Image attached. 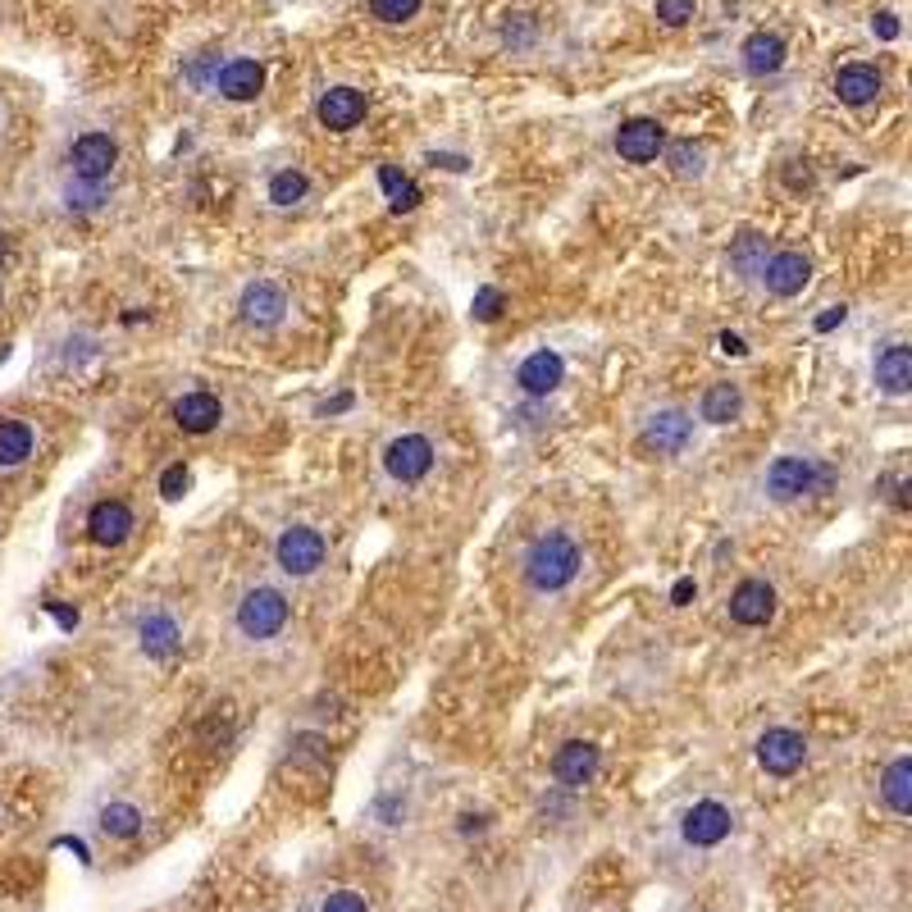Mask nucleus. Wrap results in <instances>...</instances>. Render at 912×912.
<instances>
[{"label": "nucleus", "instance_id": "obj_10", "mask_svg": "<svg viewBox=\"0 0 912 912\" xmlns=\"http://www.w3.org/2000/svg\"><path fill=\"white\" fill-rule=\"evenodd\" d=\"M666 151V128L657 119H626L616 128V156L630 165H648Z\"/></svg>", "mask_w": 912, "mask_h": 912}, {"label": "nucleus", "instance_id": "obj_36", "mask_svg": "<svg viewBox=\"0 0 912 912\" xmlns=\"http://www.w3.org/2000/svg\"><path fill=\"white\" fill-rule=\"evenodd\" d=\"M530 37H535V23L524 19V14H516V23H507V28H502V41H507V46H524Z\"/></svg>", "mask_w": 912, "mask_h": 912}, {"label": "nucleus", "instance_id": "obj_11", "mask_svg": "<svg viewBox=\"0 0 912 912\" xmlns=\"http://www.w3.org/2000/svg\"><path fill=\"white\" fill-rule=\"evenodd\" d=\"M370 110V96L356 91V87H328L320 96V106H315V119L328 128V133H352Z\"/></svg>", "mask_w": 912, "mask_h": 912}, {"label": "nucleus", "instance_id": "obj_29", "mask_svg": "<svg viewBox=\"0 0 912 912\" xmlns=\"http://www.w3.org/2000/svg\"><path fill=\"white\" fill-rule=\"evenodd\" d=\"M766 237H757V233H744V237H735V247H730V269L739 274V278H757L762 274V265H766Z\"/></svg>", "mask_w": 912, "mask_h": 912}, {"label": "nucleus", "instance_id": "obj_3", "mask_svg": "<svg viewBox=\"0 0 912 912\" xmlns=\"http://www.w3.org/2000/svg\"><path fill=\"white\" fill-rule=\"evenodd\" d=\"M115 165H119V141L110 133H82L69 147V174L87 192H101L115 178Z\"/></svg>", "mask_w": 912, "mask_h": 912}, {"label": "nucleus", "instance_id": "obj_23", "mask_svg": "<svg viewBox=\"0 0 912 912\" xmlns=\"http://www.w3.org/2000/svg\"><path fill=\"white\" fill-rule=\"evenodd\" d=\"M96 831H101L106 840H137L141 831H147V817H141V807L137 803H106L101 812H96Z\"/></svg>", "mask_w": 912, "mask_h": 912}, {"label": "nucleus", "instance_id": "obj_38", "mask_svg": "<svg viewBox=\"0 0 912 912\" xmlns=\"http://www.w3.org/2000/svg\"><path fill=\"white\" fill-rule=\"evenodd\" d=\"M215 73H219V56H202L197 65H192V82H197V87L215 82Z\"/></svg>", "mask_w": 912, "mask_h": 912}, {"label": "nucleus", "instance_id": "obj_4", "mask_svg": "<svg viewBox=\"0 0 912 912\" xmlns=\"http://www.w3.org/2000/svg\"><path fill=\"white\" fill-rule=\"evenodd\" d=\"M283 626H287V598L278 589L256 585V589L243 594V602H237V630H243L247 639L265 644V639L283 635Z\"/></svg>", "mask_w": 912, "mask_h": 912}, {"label": "nucleus", "instance_id": "obj_42", "mask_svg": "<svg viewBox=\"0 0 912 912\" xmlns=\"http://www.w3.org/2000/svg\"><path fill=\"white\" fill-rule=\"evenodd\" d=\"M670 598H676V602L685 607V602L694 598V580H680V585H676V594H670Z\"/></svg>", "mask_w": 912, "mask_h": 912}, {"label": "nucleus", "instance_id": "obj_7", "mask_svg": "<svg viewBox=\"0 0 912 912\" xmlns=\"http://www.w3.org/2000/svg\"><path fill=\"white\" fill-rule=\"evenodd\" d=\"M434 461H439V452L424 434H402L383 448V470H389V479H398V484H420V479L434 470Z\"/></svg>", "mask_w": 912, "mask_h": 912}, {"label": "nucleus", "instance_id": "obj_43", "mask_svg": "<svg viewBox=\"0 0 912 912\" xmlns=\"http://www.w3.org/2000/svg\"><path fill=\"white\" fill-rule=\"evenodd\" d=\"M6 256H10V237H6V233H0V261H6Z\"/></svg>", "mask_w": 912, "mask_h": 912}, {"label": "nucleus", "instance_id": "obj_9", "mask_svg": "<svg viewBox=\"0 0 912 912\" xmlns=\"http://www.w3.org/2000/svg\"><path fill=\"white\" fill-rule=\"evenodd\" d=\"M598 766H602V748H598V744H589V739H566V744L557 748V757H552V776H557L561 790L575 794V790L594 785Z\"/></svg>", "mask_w": 912, "mask_h": 912}, {"label": "nucleus", "instance_id": "obj_32", "mask_svg": "<svg viewBox=\"0 0 912 912\" xmlns=\"http://www.w3.org/2000/svg\"><path fill=\"white\" fill-rule=\"evenodd\" d=\"M420 6H424V0H370V14L379 23H406V19L420 14Z\"/></svg>", "mask_w": 912, "mask_h": 912}, {"label": "nucleus", "instance_id": "obj_17", "mask_svg": "<svg viewBox=\"0 0 912 912\" xmlns=\"http://www.w3.org/2000/svg\"><path fill=\"white\" fill-rule=\"evenodd\" d=\"M561 379H566V361L557 356V352H535V356H524L520 361V370H516V383L530 398H548V393H557L561 389Z\"/></svg>", "mask_w": 912, "mask_h": 912}, {"label": "nucleus", "instance_id": "obj_40", "mask_svg": "<svg viewBox=\"0 0 912 912\" xmlns=\"http://www.w3.org/2000/svg\"><path fill=\"white\" fill-rule=\"evenodd\" d=\"M835 324H844V306H831V311L817 320V328H822V333H826V328H835Z\"/></svg>", "mask_w": 912, "mask_h": 912}, {"label": "nucleus", "instance_id": "obj_33", "mask_svg": "<svg viewBox=\"0 0 912 912\" xmlns=\"http://www.w3.org/2000/svg\"><path fill=\"white\" fill-rule=\"evenodd\" d=\"M666 160H670V169H676L680 178H698L703 174V147H694V141H676Z\"/></svg>", "mask_w": 912, "mask_h": 912}, {"label": "nucleus", "instance_id": "obj_27", "mask_svg": "<svg viewBox=\"0 0 912 912\" xmlns=\"http://www.w3.org/2000/svg\"><path fill=\"white\" fill-rule=\"evenodd\" d=\"M739 411H744L739 383H712V389L703 393V420L707 424H730V420H739Z\"/></svg>", "mask_w": 912, "mask_h": 912}, {"label": "nucleus", "instance_id": "obj_2", "mask_svg": "<svg viewBox=\"0 0 912 912\" xmlns=\"http://www.w3.org/2000/svg\"><path fill=\"white\" fill-rule=\"evenodd\" d=\"M735 807L722 803V798H698L689 803L680 817H676V844L680 853H712L722 849L730 835H735Z\"/></svg>", "mask_w": 912, "mask_h": 912}, {"label": "nucleus", "instance_id": "obj_14", "mask_svg": "<svg viewBox=\"0 0 912 912\" xmlns=\"http://www.w3.org/2000/svg\"><path fill=\"white\" fill-rule=\"evenodd\" d=\"M215 87H219L224 101H233V106L256 101V96L265 91V65H261V60H247V56H237V60L219 65Z\"/></svg>", "mask_w": 912, "mask_h": 912}, {"label": "nucleus", "instance_id": "obj_35", "mask_svg": "<svg viewBox=\"0 0 912 912\" xmlns=\"http://www.w3.org/2000/svg\"><path fill=\"white\" fill-rule=\"evenodd\" d=\"M474 315L479 320H498L502 315V293H498V287H484V293L474 297Z\"/></svg>", "mask_w": 912, "mask_h": 912}, {"label": "nucleus", "instance_id": "obj_25", "mask_svg": "<svg viewBox=\"0 0 912 912\" xmlns=\"http://www.w3.org/2000/svg\"><path fill=\"white\" fill-rule=\"evenodd\" d=\"M881 798L894 817H908L912 812V757H894L881 772Z\"/></svg>", "mask_w": 912, "mask_h": 912}, {"label": "nucleus", "instance_id": "obj_37", "mask_svg": "<svg viewBox=\"0 0 912 912\" xmlns=\"http://www.w3.org/2000/svg\"><path fill=\"white\" fill-rule=\"evenodd\" d=\"M183 489H187V470H183V465H169L165 479H160V493H165V498H183Z\"/></svg>", "mask_w": 912, "mask_h": 912}, {"label": "nucleus", "instance_id": "obj_39", "mask_svg": "<svg viewBox=\"0 0 912 912\" xmlns=\"http://www.w3.org/2000/svg\"><path fill=\"white\" fill-rule=\"evenodd\" d=\"M722 352H730V356H744L748 347H744V339H739V333H722Z\"/></svg>", "mask_w": 912, "mask_h": 912}, {"label": "nucleus", "instance_id": "obj_12", "mask_svg": "<svg viewBox=\"0 0 912 912\" xmlns=\"http://www.w3.org/2000/svg\"><path fill=\"white\" fill-rule=\"evenodd\" d=\"M757 278L766 283V293L772 297H798L807 287V278H812V261L803 252H772Z\"/></svg>", "mask_w": 912, "mask_h": 912}, {"label": "nucleus", "instance_id": "obj_24", "mask_svg": "<svg viewBox=\"0 0 912 912\" xmlns=\"http://www.w3.org/2000/svg\"><path fill=\"white\" fill-rule=\"evenodd\" d=\"M876 383H881V393H890V398H903L912 389V352L903 343H894V347H885L876 356Z\"/></svg>", "mask_w": 912, "mask_h": 912}, {"label": "nucleus", "instance_id": "obj_15", "mask_svg": "<svg viewBox=\"0 0 912 912\" xmlns=\"http://www.w3.org/2000/svg\"><path fill=\"white\" fill-rule=\"evenodd\" d=\"M776 616V589L766 585V580H744L735 594H730V620L735 626H766V620Z\"/></svg>", "mask_w": 912, "mask_h": 912}, {"label": "nucleus", "instance_id": "obj_26", "mask_svg": "<svg viewBox=\"0 0 912 912\" xmlns=\"http://www.w3.org/2000/svg\"><path fill=\"white\" fill-rule=\"evenodd\" d=\"M37 448V434L28 420H0V470H14L32 457Z\"/></svg>", "mask_w": 912, "mask_h": 912}, {"label": "nucleus", "instance_id": "obj_20", "mask_svg": "<svg viewBox=\"0 0 912 912\" xmlns=\"http://www.w3.org/2000/svg\"><path fill=\"white\" fill-rule=\"evenodd\" d=\"M137 644H141V653H147V657L165 661V657L178 653L183 630H178V620H174V616L151 611V616H141V620H137Z\"/></svg>", "mask_w": 912, "mask_h": 912}, {"label": "nucleus", "instance_id": "obj_18", "mask_svg": "<svg viewBox=\"0 0 912 912\" xmlns=\"http://www.w3.org/2000/svg\"><path fill=\"white\" fill-rule=\"evenodd\" d=\"M87 535H91V543H101V548H119V543L133 535V511H128V502H119V498L96 502L91 516H87Z\"/></svg>", "mask_w": 912, "mask_h": 912}, {"label": "nucleus", "instance_id": "obj_31", "mask_svg": "<svg viewBox=\"0 0 912 912\" xmlns=\"http://www.w3.org/2000/svg\"><path fill=\"white\" fill-rule=\"evenodd\" d=\"M311 912H370V899L361 890H324Z\"/></svg>", "mask_w": 912, "mask_h": 912}, {"label": "nucleus", "instance_id": "obj_22", "mask_svg": "<svg viewBox=\"0 0 912 912\" xmlns=\"http://www.w3.org/2000/svg\"><path fill=\"white\" fill-rule=\"evenodd\" d=\"M739 56H744V69L753 78H772L785 69V37L781 32H753Z\"/></svg>", "mask_w": 912, "mask_h": 912}, {"label": "nucleus", "instance_id": "obj_21", "mask_svg": "<svg viewBox=\"0 0 912 912\" xmlns=\"http://www.w3.org/2000/svg\"><path fill=\"white\" fill-rule=\"evenodd\" d=\"M219 420H224V406L210 393H187L174 402V424L183 434H210V429H219Z\"/></svg>", "mask_w": 912, "mask_h": 912}, {"label": "nucleus", "instance_id": "obj_34", "mask_svg": "<svg viewBox=\"0 0 912 912\" xmlns=\"http://www.w3.org/2000/svg\"><path fill=\"white\" fill-rule=\"evenodd\" d=\"M694 10H698V0H657V19H661L666 28H680V23H689V19H694Z\"/></svg>", "mask_w": 912, "mask_h": 912}, {"label": "nucleus", "instance_id": "obj_5", "mask_svg": "<svg viewBox=\"0 0 912 912\" xmlns=\"http://www.w3.org/2000/svg\"><path fill=\"white\" fill-rule=\"evenodd\" d=\"M274 557H278V570L293 575V580H306V575H315L328 557L320 530H311V524H287V530L278 535L274 543Z\"/></svg>", "mask_w": 912, "mask_h": 912}, {"label": "nucleus", "instance_id": "obj_30", "mask_svg": "<svg viewBox=\"0 0 912 912\" xmlns=\"http://www.w3.org/2000/svg\"><path fill=\"white\" fill-rule=\"evenodd\" d=\"M379 183H383V192L393 197V210H415V202H420V187L411 183V178H402L393 165H383L379 169Z\"/></svg>", "mask_w": 912, "mask_h": 912}, {"label": "nucleus", "instance_id": "obj_44", "mask_svg": "<svg viewBox=\"0 0 912 912\" xmlns=\"http://www.w3.org/2000/svg\"><path fill=\"white\" fill-rule=\"evenodd\" d=\"M0 119H6V110H0Z\"/></svg>", "mask_w": 912, "mask_h": 912}, {"label": "nucleus", "instance_id": "obj_45", "mask_svg": "<svg viewBox=\"0 0 912 912\" xmlns=\"http://www.w3.org/2000/svg\"><path fill=\"white\" fill-rule=\"evenodd\" d=\"M0 302H6V297H0Z\"/></svg>", "mask_w": 912, "mask_h": 912}, {"label": "nucleus", "instance_id": "obj_16", "mask_svg": "<svg viewBox=\"0 0 912 912\" xmlns=\"http://www.w3.org/2000/svg\"><path fill=\"white\" fill-rule=\"evenodd\" d=\"M689 439H694V420L685 411H676V406L648 415V424H644V443L657 448V452H685Z\"/></svg>", "mask_w": 912, "mask_h": 912}, {"label": "nucleus", "instance_id": "obj_41", "mask_svg": "<svg viewBox=\"0 0 912 912\" xmlns=\"http://www.w3.org/2000/svg\"><path fill=\"white\" fill-rule=\"evenodd\" d=\"M876 32H881V37H899V23H894V14H881V19H876Z\"/></svg>", "mask_w": 912, "mask_h": 912}, {"label": "nucleus", "instance_id": "obj_19", "mask_svg": "<svg viewBox=\"0 0 912 912\" xmlns=\"http://www.w3.org/2000/svg\"><path fill=\"white\" fill-rule=\"evenodd\" d=\"M881 87H885V78L876 65H844L835 73V96L844 106H872L881 96Z\"/></svg>", "mask_w": 912, "mask_h": 912}, {"label": "nucleus", "instance_id": "obj_6", "mask_svg": "<svg viewBox=\"0 0 912 912\" xmlns=\"http://www.w3.org/2000/svg\"><path fill=\"white\" fill-rule=\"evenodd\" d=\"M831 484V470L807 461V457H781L772 470H766V493L772 502H798L803 493Z\"/></svg>", "mask_w": 912, "mask_h": 912}, {"label": "nucleus", "instance_id": "obj_1", "mask_svg": "<svg viewBox=\"0 0 912 912\" xmlns=\"http://www.w3.org/2000/svg\"><path fill=\"white\" fill-rule=\"evenodd\" d=\"M580 566H585L580 543L561 530H548L530 543V552H524V580L539 594H561L575 575H580Z\"/></svg>", "mask_w": 912, "mask_h": 912}, {"label": "nucleus", "instance_id": "obj_8", "mask_svg": "<svg viewBox=\"0 0 912 912\" xmlns=\"http://www.w3.org/2000/svg\"><path fill=\"white\" fill-rule=\"evenodd\" d=\"M757 766L766 776H794L798 766L807 762V739L798 735V730H785V726H776V730H766L762 739H757Z\"/></svg>", "mask_w": 912, "mask_h": 912}, {"label": "nucleus", "instance_id": "obj_13", "mask_svg": "<svg viewBox=\"0 0 912 912\" xmlns=\"http://www.w3.org/2000/svg\"><path fill=\"white\" fill-rule=\"evenodd\" d=\"M237 315H243L247 328H274L283 315H287V297L283 287L261 278V283H247L243 287V302H237Z\"/></svg>", "mask_w": 912, "mask_h": 912}, {"label": "nucleus", "instance_id": "obj_28", "mask_svg": "<svg viewBox=\"0 0 912 912\" xmlns=\"http://www.w3.org/2000/svg\"><path fill=\"white\" fill-rule=\"evenodd\" d=\"M306 192H311V178L302 174V169H278L274 178H269V206H278V210H293V206H302L306 202Z\"/></svg>", "mask_w": 912, "mask_h": 912}]
</instances>
